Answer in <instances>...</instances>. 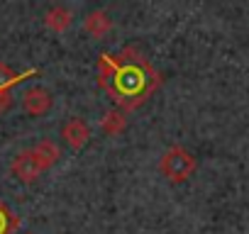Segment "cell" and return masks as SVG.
Masks as SVG:
<instances>
[{"label": "cell", "instance_id": "8992f818", "mask_svg": "<svg viewBox=\"0 0 249 234\" xmlns=\"http://www.w3.org/2000/svg\"><path fill=\"white\" fill-rule=\"evenodd\" d=\"M83 27H86V32H88L90 37L103 39V37L110 34V30H112V20H110V15H107L105 10H93V13L86 15Z\"/></svg>", "mask_w": 249, "mask_h": 234}, {"label": "cell", "instance_id": "ba28073f", "mask_svg": "<svg viewBox=\"0 0 249 234\" xmlns=\"http://www.w3.org/2000/svg\"><path fill=\"white\" fill-rule=\"evenodd\" d=\"M71 20H73V13H71L69 8H64V5H54V8H49L47 15H44V25H47L52 32H66L69 25H71Z\"/></svg>", "mask_w": 249, "mask_h": 234}, {"label": "cell", "instance_id": "7c38bea8", "mask_svg": "<svg viewBox=\"0 0 249 234\" xmlns=\"http://www.w3.org/2000/svg\"><path fill=\"white\" fill-rule=\"evenodd\" d=\"M13 88H5V90H0V115H3L10 105H13Z\"/></svg>", "mask_w": 249, "mask_h": 234}, {"label": "cell", "instance_id": "277c9868", "mask_svg": "<svg viewBox=\"0 0 249 234\" xmlns=\"http://www.w3.org/2000/svg\"><path fill=\"white\" fill-rule=\"evenodd\" d=\"M52 105H54V95L47 88H42V85H32V88H27L22 93V110L27 115H32V117L47 115L52 110Z\"/></svg>", "mask_w": 249, "mask_h": 234}, {"label": "cell", "instance_id": "3957f363", "mask_svg": "<svg viewBox=\"0 0 249 234\" xmlns=\"http://www.w3.org/2000/svg\"><path fill=\"white\" fill-rule=\"evenodd\" d=\"M10 171H13V176H15L20 183H35V181L44 173V168H42V164L37 161V156H35L32 149H22L20 154H15V159H13V164H10Z\"/></svg>", "mask_w": 249, "mask_h": 234}, {"label": "cell", "instance_id": "7a4b0ae2", "mask_svg": "<svg viewBox=\"0 0 249 234\" xmlns=\"http://www.w3.org/2000/svg\"><path fill=\"white\" fill-rule=\"evenodd\" d=\"M196 156L186 149V147H181V144H174V147H169L166 151H164V156L159 159V171H161V176L171 183V185H181V183H186L193 173H196Z\"/></svg>", "mask_w": 249, "mask_h": 234}, {"label": "cell", "instance_id": "6da1fadb", "mask_svg": "<svg viewBox=\"0 0 249 234\" xmlns=\"http://www.w3.org/2000/svg\"><path fill=\"white\" fill-rule=\"evenodd\" d=\"M98 83L115 98L120 110H137L159 88L161 76L135 47H124L115 56L100 54Z\"/></svg>", "mask_w": 249, "mask_h": 234}, {"label": "cell", "instance_id": "30bf717a", "mask_svg": "<svg viewBox=\"0 0 249 234\" xmlns=\"http://www.w3.org/2000/svg\"><path fill=\"white\" fill-rule=\"evenodd\" d=\"M37 73H39L37 68H30V71H25V73H15L8 64H0V90L13 88V85H18L20 81H25V78H30V76H37Z\"/></svg>", "mask_w": 249, "mask_h": 234}, {"label": "cell", "instance_id": "8fae6325", "mask_svg": "<svg viewBox=\"0 0 249 234\" xmlns=\"http://www.w3.org/2000/svg\"><path fill=\"white\" fill-rule=\"evenodd\" d=\"M18 224H20V219L13 215V210L3 200H0V234H13L18 229Z\"/></svg>", "mask_w": 249, "mask_h": 234}, {"label": "cell", "instance_id": "9c48e42d", "mask_svg": "<svg viewBox=\"0 0 249 234\" xmlns=\"http://www.w3.org/2000/svg\"><path fill=\"white\" fill-rule=\"evenodd\" d=\"M124 127H127V117H124V112L120 107H112L103 115L100 120V130L107 134V137H117L124 132Z\"/></svg>", "mask_w": 249, "mask_h": 234}, {"label": "cell", "instance_id": "52a82bcc", "mask_svg": "<svg viewBox=\"0 0 249 234\" xmlns=\"http://www.w3.org/2000/svg\"><path fill=\"white\" fill-rule=\"evenodd\" d=\"M32 151H35V156H37V161L42 164L44 171H49V168L59 161V156H61V147H59L56 142H52V139L37 142V144L32 147Z\"/></svg>", "mask_w": 249, "mask_h": 234}, {"label": "cell", "instance_id": "5b68a950", "mask_svg": "<svg viewBox=\"0 0 249 234\" xmlns=\"http://www.w3.org/2000/svg\"><path fill=\"white\" fill-rule=\"evenodd\" d=\"M61 137H64V142H66L73 151H78V149H83V147L88 144L90 130H88V125L81 120V117H71V120L61 127Z\"/></svg>", "mask_w": 249, "mask_h": 234}]
</instances>
